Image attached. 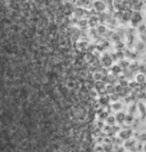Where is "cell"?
<instances>
[{
    "label": "cell",
    "instance_id": "3957f363",
    "mask_svg": "<svg viewBox=\"0 0 146 152\" xmlns=\"http://www.w3.org/2000/svg\"><path fill=\"white\" fill-rule=\"evenodd\" d=\"M145 152H146V145H145Z\"/></svg>",
    "mask_w": 146,
    "mask_h": 152
},
{
    "label": "cell",
    "instance_id": "6da1fadb",
    "mask_svg": "<svg viewBox=\"0 0 146 152\" xmlns=\"http://www.w3.org/2000/svg\"><path fill=\"white\" fill-rule=\"evenodd\" d=\"M96 4H97V6H96V7L98 10H103V9H104V3H102V2H100V1H97Z\"/></svg>",
    "mask_w": 146,
    "mask_h": 152
},
{
    "label": "cell",
    "instance_id": "7a4b0ae2",
    "mask_svg": "<svg viewBox=\"0 0 146 152\" xmlns=\"http://www.w3.org/2000/svg\"><path fill=\"white\" fill-rule=\"evenodd\" d=\"M137 80L141 81V82H142V81L144 80V77H143L142 75H138V76H137Z\"/></svg>",
    "mask_w": 146,
    "mask_h": 152
}]
</instances>
